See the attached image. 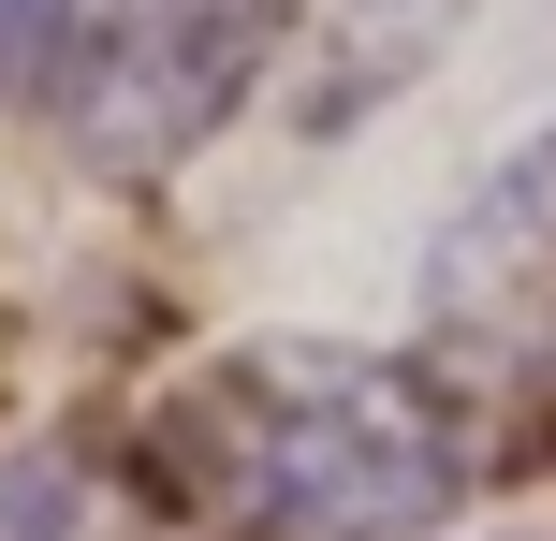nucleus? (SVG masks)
Here are the masks:
<instances>
[{
    "label": "nucleus",
    "instance_id": "obj_1",
    "mask_svg": "<svg viewBox=\"0 0 556 541\" xmlns=\"http://www.w3.org/2000/svg\"><path fill=\"white\" fill-rule=\"evenodd\" d=\"M162 468L235 541H425L469 498V410L395 351L264 337L162 396Z\"/></svg>",
    "mask_w": 556,
    "mask_h": 541
},
{
    "label": "nucleus",
    "instance_id": "obj_2",
    "mask_svg": "<svg viewBox=\"0 0 556 541\" xmlns=\"http://www.w3.org/2000/svg\"><path fill=\"white\" fill-rule=\"evenodd\" d=\"M278 29H293V0H74V29L45 59V103L103 176H162L250 103Z\"/></svg>",
    "mask_w": 556,
    "mask_h": 541
},
{
    "label": "nucleus",
    "instance_id": "obj_3",
    "mask_svg": "<svg viewBox=\"0 0 556 541\" xmlns=\"http://www.w3.org/2000/svg\"><path fill=\"white\" fill-rule=\"evenodd\" d=\"M440 322L469 351L556 366V132L528 146V162H498L483 205L440 234Z\"/></svg>",
    "mask_w": 556,
    "mask_h": 541
},
{
    "label": "nucleus",
    "instance_id": "obj_4",
    "mask_svg": "<svg viewBox=\"0 0 556 541\" xmlns=\"http://www.w3.org/2000/svg\"><path fill=\"white\" fill-rule=\"evenodd\" d=\"M0 541H132V527H117L103 484H74V468L15 454V468H0Z\"/></svg>",
    "mask_w": 556,
    "mask_h": 541
},
{
    "label": "nucleus",
    "instance_id": "obj_5",
    "mask_svg": "<svg viewBox=\"0 0 556 541\" xmlns=\"http://www.w3.org/2000/svg\"><path fill=\"white\" fill-rule=\"evenodd\" d=\"M59 29H74V0H0V74H45Z\"/></svg>",
    "mask_w": 556,
    "mask_h": 541
}]
</instances>
